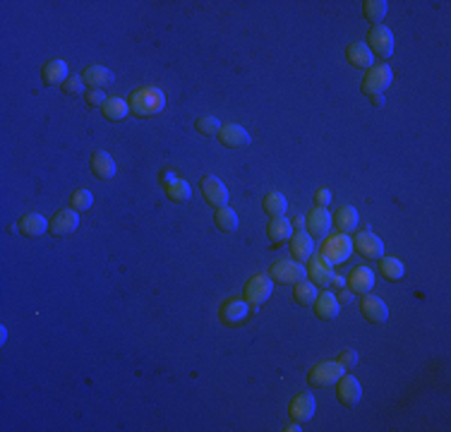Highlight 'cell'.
Returning a JSON list of instances; mask_svg holds the SVG:
<instances>
[{
	"mask_svg": "<svg viewBox=\"0 0 451 432\" xmlns=\"http://www.w3.org/2000/svg\"><path fill=\"white\" fill-rule=\"evenodd\" d=\"M365 44L367 49H370V53L374 58H379V61H386V58H391V53H394V34L384 25H374L370 29V34H367Z\"/></svg>",
	"mask_w": 451,
	"mask_h": 432,
	"instance_id": "5b68a950",
	"label": "cell"
},
{
	"mask_svg": "<svg viewBox=\"0 0 451 432\" xmlns=\"http://www.w3.org/2000/svg\"><path fill=\"white\" fill-rule=\"evenodd\" d=\"M216 137H219V142L228 149H243L253 142V139H250V132L245 130L243 125H238V122H226V125H221V130Z\"/></svg>",
	"mask_w": 451,
	"mask_h": 432,
	"instance_id": "4fadbf2b",
	"label": "cell"
},
{
	"mask_svg": "<svg viewBox=\"0 0 451 432\" xmlns=\"http://www.w3.org/2000/svg\"><path fill=\"white\" fill-rule=\"evenodd\" d=\"M77 229H80V212H75V209H61V212H56L49 226V231L53 233L56 238H65Z\"/></svg>",
	"mask_w": 451,
	"mask_h": 432,
	"instance_id": "5bb4252c",
	"label": "cell"
},
{
	"mask_svg": "<svg viewBox=\"0 0 451 432\" xmlns=\"http://www.w3.org/2000/svg\"><path fill=\"white\" fill-rule=\"evenodd\" d=\"M370 101H372V106L382 108L384 106V94H374V96H370Z\"/></svg>",
	"mask_w": 451,
	"mask_h": 432,
	"instance_id": "b9f144b4",
	"label": "cell"
},
{
	"mask_svg": "<svg viewBox=\"0 0 451 432\" xmlns=\"http://www.w3.org/2000/svg\"><path fill=\"white\" fill-rule=\"evenodd\" d=\"M51 221H46V216L41 214H25L20 219V224H17V231L22 233V236L27 238H39L44 236L46 231H49Z\"/></svg>",
	"mask_w": 451,
	"mask_h": 432,
	"instance_id": "4316f807",
	"label": "cell"
},
{
	"mask_svg": "<svg viewBox=\"0 0 451 432\" xmlns=\"http://www.w3.org/2000/svg\"><path fill=\"white\" fill-rule=\"evenodd\" d=\"M331 221L336 224L338 233H345V236H348V233H353L355 229H358L360 216H358V212H355V207H350V204H341V207L331 214Z\"/></svg>",
	"mask_w": 451,
	"mask_h": 432,
	"instance_id": "484cf974",
	"label": "cell"
},
{
	"mask_svg": "<svg viewBox=\"0 0 451 432\" xmlns=\"http://www.w3.org/2000/svg\"><path fill=\"white\" fill-rule=\"evenodd\" d=\"M214 224L219 231L233 233L238 229V214L233 212L231 207H221V209H216V214H214Z\"/></svg>",
	"mask_w": 451,
	"mask_h": 432,
	"instance_id": "836d02e7",
	"label": "cell"
},
{
	"mask_svg": "<svg viewBox=\"0 0 451 432\" xmlns=\"http://www.w3.org/2000/svg\"><path fill=\"white\" fill-rule=\"evenodd\" d=\"M101 113H103V118H106V120L118 122V120H125L127 118V113H130V106H127L125 99L108 96V101L101 106Z\"/></svg>",
	"mask_w": 451,
	"mask_h": 432,
	"instance_id": "f1b7e54d",
	"label": "cell"
},
{
	"mask_svg": "<svg viewBox=\"0 0 451 432\" xmlns=\"http://www.w3.org/2000/svg\"><path fill=\"white\" fill-rule=\"evenodd\" d=\"M267 236L274 245H284L291 241L293 236V224L286 216H277V219H269L267 224Z\"/></svg>",
	"mask_w": 451,
	"mask_h": 432,
	"instance_id": "83f0119b",
	"label": "cell"
},
{
	"mask_svg": "<svg viewBox=\"0 0 451 432\" xmlns=\"http://www.w3.org/2000/svg\"><path fill=\"white\" fill-rule=\"evenodd\" d=\"M386 10H389L386 0H365V3H362V15H365V20H370L372 25H382Z\"/></svg>",
	"mask_w": 451,
	"mask_h": 432,
	"instance_id": "d6a6232c",
	"label": "cell"
},
{
	"mask_svg": "<svg viewBox=\"0 0 451 432\" xmlns=\"http://www.w3.org/2000/svg\"><path fill=\"white\" fill-rule=\"evenodd\" d=\"M269 277H272V281H277V284H298L307 277V269L303 267V262H298V260H279L272 265Z\"/></svg>",
	"mask_w": 451,
	"mask_h": 432,
	"instance_id": "52a82bcc",
	"label": "cell"
},
{
	"mask_svg": "<svg viewBox=\"0 0 451 432\" xmlns=\"http://www.w3.org/2000/svg\"><path fill=\"white\" fill-rule=\"evenodd\" d=\"M84 80H82V75H70V77L63 82L61 84V89H63V94H68V96H80L82 91H84Z\"/></svg>",
	"mask_w": 451,
	"mask_h": 432,
	"instance_id": "8d00e7d4",
	"label": "cell"
},
{
	"mask_svg": "<svg viewBox=\"0 0 451 432\" xmlns=\"http://www.w3.org/2000/svg\"><path fill=\"white\" fill-rule=\"evenodd\" d=\"M317 296H319V291L312 281H305V279H303V281L293 284V300H296L298 305H303V307L312 305V303L317 300Z\"/></svg>",
	"mask_w": 451,
	"mask_h": 432,
	"instance_id": "f546056e",
	"label": "cell"
},
{
	"mask_svg": "<svg viewBox=\"0 0 451 432\" xmlns=\"http://www.w3.org/2000/svg\"><path fill=\"white\" fill-rule=\"evenodd\" d=\"M127 106L137 118H151V115H159L166 108V94L156 87H142V89L132 91L127 99Z\"/></svg>",
	"mask_w": 451,
	"mask_h": 432,
	"instance_id": "6da1fadb",
	"label": "cell"
},
{
	"mask_svg": "<svg viewBox=\"0 0 451 432\" xmlns=\"http://www.w3.org/2000/svg\"><path fill=\"white\" fill-rule=\"evenodd\" d=\"M322 257L334 267V265H343L348 262V257L353 255V241H350L345 233H338V236H329L324 238L322 243Z\"/></svg>",
	"mask_w": 451,
	"mask_h": 432,
	"instance_id": "7a4b0ae2",
	"label": "cell"
},
{
	"mask_svg": "<svg viewBox=\"0 0 451 432\" xmlns=\"http://www.w3.org/2000/svg\"><path fill=\"white\" fill-rule=\"evenodd\" d=\"M336 399H338V404L345 406V408L358 406L360 399H362V387H360L358 377L343 375L341 379H338L336 382Z\"/></svg>",
	"mask_w": 451,
	"mask_h": 432,
	"instance_id": "9c48e42d",
	"label": "cell"
},
{
	"mask_svg": "<svg viewBox=\"0 0 451 432\" xmlns=\"http://www.w3.org/2000/svg\"><path fill=\"white\" fill-rule=\"evenodd\" d=\"M379 274H382L386 281H401L403 274H406V267H403V262H398L396 257H382V260H379Z\"/></svg>",
	"mask_w": 451,
	"mask_h": 432,
	"instance_id": "1f68e13d",
	"label": "cell"
},
{
	"mask_svg": "<svg viewBox=\"0 0 451 432\" xmlns=\"http://www.w3.org/2000/svg\"><path fill=\"white\" fill-rule=\"evenodd\" d=\"M91 204L94 195L89 190H75L70 195V209H75V212H87V209H91Z\"/></svg>",
	"mask_w": 451,
	"mask_h": 432,
	"instance_id": "e575fe53",
	"label": "cell"
},
{
	"mask_svg": "<svg viewBox=\"0 0 451 432\" xmlns=\"http://www.w3.org/2000/svg\"><path fill=\"white\" fill-rule=\"evenodd\" d=\"M70 77V70H68V63L61 61V58H51V61L44 63L41 68V80L44 84H63Z\"/></svg>",
	"mask_w": 451,
	"mask_h": 432,
	"instance_id": "44dd1931",
	"label": "cell"
},
{
	"mask_svg": "<svg viewBox=\"0 0 451 432\" xmlns=\"http://www.w3.org/2000/svg\"><path fill=\"white\" fill-rule=\"evenodd\" d=\"M199 190H202V197L209 207H214V209L228 207V200H231V197H228V188L216 176H202V180H199Z\"/></svg>",
	"mask_w": 451,
	"mask_h": 432,
	"instance_id": "ba28073f",
	"label": "cell"
},
{
	"mask_svg": "<svg viewBox=\"0 0 451 432\" xmlns=\"http://www.w3.org/2000/svg\"><path fill=\"white\" fill-rule=\"evenodd\" d=\"M293 226H296L298 231H303V229H305V219H303V216H298V219L293 221Z\"/></svg>",
	"mask_w": 451,
	"mask_h": 432,
	"instance_id": "ee69618b",
	"label": "cell"
},
{
	"mask_svg": "<svg viewBox=\"0 0 451 432\" xmlns=\"http://www.w3.org/2000/svg\"><path fill=\"white\" fill-rule=\"evenodd\" d=\"M353 291L350 288H338V293H336V300H338V305H348V303H353Z\"/></svg>",
	"mask_w": 451,
	"mask_h": 432,
	"instance_id": "60d3db41",
	"label": "cell"
},
{
	"mask_svg": "<svg viewBox=\"0 0 451 432\" xmlns=\"http://www.w3.org/2000/svg\"><path fill=\"white\" fill-rule=\"evenodd\" d=\"M161 185H163V190H166L168 200L175 202V204H183V202H187L192 197V188L187 185V180L178 178L171 171L161 173Z\"/></svg>",
	"mask_w": 451,
	"mask_h": 432,
	"instance_id": "7c38bea8",
	"label": "cell"
},
{
	"mask_svg": "<svg viewBox=\"0 0 451 432\" xmlns=\"http://www.w3.org/2000/svg\"><path fill=\"white\" fill-rule=\"evenodd\" d=\"M84 101H87V106H89V108H101L103 103L108 101V96H106V91H103V89H89L84 94Z\"/></svg>",
	"mask_w": 451,
	"mask_h": 432,
	"instance_id": "74e56055",
	"label": "cell"
},
{
	"mask_svg": "<svg viewBox=\"0 0 451 432\" xmlns=\"http://www.w3.org/2000/svg\"><path fill=\"white\" fill-rule=\"evenodd\" d=\"M391 80H394V75H391V68L386 65V63H377V65H372L365 72L360 89H362V94H367V96L384 94V91L391 87Z\"/></svg>",
	"mask_w": 451,
	"mask_h": 432,
	"instance_id": "3957f363",
	"label": "cell"
},
{
	"mask_svg": "<svg viewBox=\"0 0 451 432\" xmlns=\"http://www.w3.org/2000/svg\"><path fill=\"white\" fill-rule=\"evenodd\" d=\"M262 209H265V214L272 216V219L286 216V212H288V200H286V195H281V192H269V195H265V200H262Z\"/></svg>",
	"mask_w": 451,
	"mask_h": 432,
	"instance_id": "4dcf8cb0",
	"label": "cell"
},
{
	"mask_svg": "<svg viewBox=\"0 0 451 432\" xmlns=\"http://www.w3.org/2000/svg\"><path fill=\"white\" fill-rule=\"evenodd\" d=\"M274 293V281L269 274H255L245 284V300L250 303V307H260L262 303H267Z\"/></svg>",
	"mask_w": 451,
	"mask_h": 432,
	"instance_id": "8992f818",
	"label": "cell"
},
{
	"mask_svg": "<svg viewBox=\"0 0 451 432\" xmlns=\"http://www.w3.org/2000/svg\"><path fill=\"white\" fill-rule=\"evenodd\" d=\"M89 168L94 173V178H99V180L115 178V171H118V168H115L113 156H110L108 151H94L91 159H89Z\"/></svg>",
	"mask_w": 451,
	"mask_h": 432,
	"instance_id": "d6986e66",
	"label": "cell"
},
{
	"mask_svg": "<svg viewBox=\"0 0 451 432\" xmlns=\"http://www.w3.org/2000/svg\"><path fill=\"white\" fill-rule=\"evenodd\" d=\"M5 338H8V329H5V326H0V343H5Z\"/></svg>",
	"mask_w": 451,
	"mask_h": 432,
	"instance_id": "f6af8a7d",
	"label": "cell"
},
{
	"mask_svg": "<svg viewBox=\"0 0 451 432\" xmlns=\"http://www.w3.org/2000/svg\"><path fill=\"white\" fill-rule=\"evenodd\" d=\"M360 315L370 324H384L386 319H389V307H386V303L382 298L365 293L360 298Z\"/></svg>",
	"mask_w": 451,
	"mask_h": 432,
	"instance_id": "8fae6325",
	"label": "cell"
},
{
	"mask_svg": "<svg viewBox=\"0 0 451 432\" xmlns=\"http://www.w3.org/2000/svg\"><path fill=\"white\" fill-rule=\"evenodd\" d=\"M345 286H348L353 293H370L374 288V272L367 269V267H355L353 272L348 274V279H345Z\"/></svg>",
	"mask_w": 451,
	"mask_h": 432,
	"instance_id": "ffe728a7",
	"label": "cell"
},
{
	"mask_svg": "<svg viewBox=\"0 0 451 432\" xmlns=\"http://www.w3.org/2000/svg\"><path fill=\"white\" fill-rule=\"evenodd\" d=\"M312 307H315V315H317L319 319H324V322L336 319L338 312H341V305H338V300H336V293H331V291L319 293L317 300L312 303Z\"/></svg>",
	"mask_w": 451,
	"mask_h": 432,
	"instance_id": "603a6c76",
	"label": "cell"
},
{
	"mask_svg": "<svg viewBox=\"0 0 451 432\" xmlns=\"http://www.w3.org/2000/svg\"><path fill=\"white\" fill-rule=\"evenodd\" d=\"M343 375L345 370L338 360H324V363H317L307 372V382L310 387H334Z\"/></svg>",
	"mask_w": 451,
	"mask_h": 432,
	"instance_id": "277c9868",
	"label": "cell"
},
{
	"mask_svg": "<svg viewBox=\"0 0 451 432\" xmlns=\"http://www.w3.org/2000/svg\"><path fill=\"white\" fill-rule=\"evenodd\" d=\"M253 310L255 307H250L248 300H226L224 305H221L219 317H221V322L228 324V326H238L248 319V315Z\"/></svg>",
	"mask_w": 451,
	"mask_h": 432,
	"instance_id": "ac0fdd59",
	"label": "cell"
},
{
	"mask_svg": "<svg viewBox=\"0 0 451 432\" xmlns=\"http://www.w3.org/2000/svg\"><path fill=\"white\" fill-rule=\"evenodd\" d=\"M310 265H307V277L317 288H329L331 286V279H334V269L331 265L324 260L322 255H312L310 257Z\"/></svg>",
	"mask_w": 451,
	"mask_h": 432,
	"instance_id": "2e32d148",
	"label": "cell"
},
{
	"mask_svg": "<svg viewBox=\"0 0 451 432\" xmlns=\"http://www.w3.org/2000/svg\"><path fill=\"white\" fill-rule=\"evenodd\" d=\"M331 214L326 212V207H315L312 212L305 216V229L312 238H326L331 231Z\"/></svg>",
	"mask_w": 451,
	"mask_h": 432,
	"instance_id": "e0dca14e",
	"label": "cell"
},
{
	"mask_svg": "<svg viewBox=\"0 0 451 432\" xmlns=\"http://www.w3.org/2000/svg\"><path fill=\"white\" fill-rule=\"evenodd\" d=\"M345 61L358 70H370L374 65V56L370 53L367 44H360V41L348 44V49H345Z\"/></svg>",
	"mask_w": 451,
	"mask_h": 432,
	"instance_id": "d4e9b609",
	"label": "cell"
},
{
	"mask_svg": "<svg viewBox=\"0 0 451 432\" xmlns=\"http://www.w3.org/2000/svg\"><path fill=\"white\" fill-rule=\"evenodd\" d=\"M315 253V238L310 236V233L305 231H298V233H293L291 236V255H293V260H298V262H305L312 257Z\"/></svg>",
	"mask_w": 451,
	"mask_h": 432,
	"instance_id": "7402d4cb",
	"label": "cell"
},
{
	"mask_svg": "<svg viewBox=\"0 0 451 432\" xmlns=\"http://www.w3.org/2000/svg\"><path fill=\"white\" fill-rule=\"evenodd\" d=\"M195 127H197L199 135L212 137V135H219V130H221V120H219V118H214V115H202V118H197Z\"/></svg>",
	"mask_w": 451,
	"mask_h": 432,
	"instance_id": "d590c367",
	"label": "cell"
},
{
	"mask_svg": "<svg viewBox=\"0 0 451 432\" xmlns=\"http://www.w3.org/2000/svg\"><path fill=\"white\" fill-rule=\"evenodd\" d=\"M315 408H317V401H315V396L310 392H300L296 396V399L291 401L288 406V416L293 423H307V420H312L315 416Z\"/></svg>",
	"mask_w": 451,
	"mask_h": 432,
	"instance_id": "9a60e30c",
	"label": "cell"
},
{
	"mask_svg": "<svg viewBox=\"0 0 451 432\" xmlns=\"http://www.w3.org/2000/svg\"><path fill=\"white\" fill-rule=\"evenodd\" d=\"M353 250L365 257V260H382L384 257V243L372 231H360L353 238Z\"/></svg>",
	"mask_w": 451,
	"mask_h": 432,
	"instance_id": "30bf717a",
	"label": "cell"
},
{
	"mask_svg": "<svg viewBox=\"0 0 451 432\" xmlns=\"http://www.w3.org/2000/svg\"><path fill=\"white\" fill-rule=\"evenodd\" d=\"M338 363L343 365V370H353V367L358 365V353H355L353 348H345V351L338 353Z\"/></svg>",
	"mask_w": 451,
	"mask_h": 432,
	"instance_id": "f35d334b",
	"label": "cell"
},
{
	"mask_svg": "<svg viewBox=\"0 0 451 432\" xmlns=\"http://www.w3.org/2000/svg\"><path fill=\"white\" fill-rule=\"evenodd\" d=\"M331 284H334V286H336V288H343V286H345V279H343V277H336V274H334Z\"/></svg>",
	"mask_w": 451,
	"mask_h": 432,
	"instance_id": "7bdbcfd3",
	"label": "cell"
},
{
	"mask_svg": "<svg viewBox=\"0 0 451 432\" xmlns=\"http://www.w3.org/2000/svg\"><path fill=\"white\" fill-rule=\"evenodd\" d=\"M82 80H84V84L89 87V89H106L108 84H113L115 75L103 65H89L82 72Z\"/></svg>",
	"mask_w": 451,
	"mask_h": 432,
	"instance_id": "cb8c5ba5",
	"label": "cell"
},
{
	"mask_svg": "<svg viewBox=\"0 0 451 432\" xmlns=\"http://www.w3.org/2000/svg\"><path fill=\"white\" fill-rule=\"evenodd\" d=\"M329 202H331V192L326 190V188H322V190L315 192V204H317V207H326Z\"/></svg>",
	"mask_w": 451,
	"mask_h": 432,
	"instance_id": "ab89813d",
	"label": "cell"
}]
</instances>
